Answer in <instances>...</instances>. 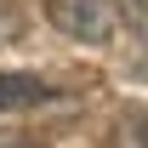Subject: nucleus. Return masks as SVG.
Returning <instances> with one entry per match:
<instances>
[{
    "instance_id": "2",
    "label": "nucleus",
    "mask_w": 148,
    "mask_h": 148,
    "mask_svg": "<svg viewBox=\"0 0 148 148\" xmlns=\"http://www.w3.org/2000/svg\"><path fill=\"white\" fill-rule=\"evenodd\" d=\"M46 103H57V91L40 80V74H6L0 69V114H12V108H46Z\"/></svg>"
},
{
    "instance_id": "3",
    "label": "nucleus",
    "mask_w": 148,
    "mask_h": 148,
    "mask_svg": "<svg viewBox=\"0 0 148 148\" xmlns=\"http://www.w3.org/2000/svg\"><path fill=\"white\" fill-rule=\"evenodd\" d=\"M108 148H148V108H125L108 131Z\"/></svg>"
},
{
    "instance_id": "4",
    "label": "nucleus",
    "mask_w": 148,
    "mask_h": 148,
    "mask_svg": "<svg viewBox=\"0 0 148 148\" xmlns=\"http://www.w3.org/2000/svg\"><path fill=\"white\" fill-rule=\"evenodd\" d=\"M17 34V12H12V0H0V40Z\"/></svg>"
},
{
    "instance_id": "1",
    "label": "nucleus",
    "mask_w": 148,
    "mask_h": 148,
    "mask_svg": "<svg viewBox=\"0 0 148 148\" xmlns=\"http://www.w3.org/2000/svg\"><path fill=\"white\" fill-rule=\"evenodd\" d=\"M46 12H51V23L69 40H80V46H103V40H114V29L125 23V6H120V0H46Z\"/></svg>"
},
{
    "instance_id": "5",
    "label": "nucleus",
    "mask_w": 148,
    "mask_h": 148,
    "mask_svg": "<svg viewBox=\"0 0 148 148\" xmlns=\"http://www.w3.org/2000/svg\"><path fill=\"white\" fill-rule=\"evenodd\" d=\"M0 148H40L34 137H23V131H0Z\"/></svg>"
}]
</instances>
